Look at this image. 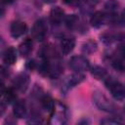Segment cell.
I'll return each mask as SVG.
<instances>
[{
  "mask_svg": "<svg viewBox=\"0 0 125 125\" xmlns=\"http://www.w3.org/2000/svg\"><path fill=\"white\" fill-rule=\"evenodd\" d=\"M113 68L119 72H124L125 71V61L123 58H119V57H116L112 62H111Z\"/></svg>",
  "mask_w": 125,
  "mask_h": 125,
  "instance_id": "cell-16",
  "label": "cell"
},
{
  "mask_svg": "<svg viewBox=\"0 0 125 125\" xmlns=\"http://www.w3.org/2000/svg\"><path fill=\"white\" fill-rule=\"evenodd\" d=\"M123 121L119 120V119H115V118H105V119H103L101 121V124H122Z\"/></svg>",
  "mask_w": 125,
  "mask_h": 125,
  "instance_id": "cell-21",
  "label": "cell"
},
{
  "mask_svg": "<svg viewBox=\"0 0 125 125\" xmlns=\"http://www.w3.org/2000/svg\"><path fill=\"white\" fill-rule=\"evenodd\" d=\"M63 11L60 7H55L50 12V20L54 24H59L62 21Z\"/></svg>",
  "mask_w": 125,
  "mask_h": 125,
  "instance_id": "cell-12",
  "label": "cell"
},
{
  "mask_svg": "<svg viewBox=\"0 0 125 125\" xmlns=\"http://www.w3.org/2000/svg\"><path fill=\"white\" fill-rule=\"evenodd\" d=\"M27 30V26L25 24V22L21 21H15L11 23V27H10V32L12 37L14 38H19L21 36H22Z\"/></svg>",
  "mask_w": 125,
  "mask_h": 125,
  "instance_id": "cell-5",
  "label": "cell"
},
{
  "mask_svg": "<svg viewBox=\"0 0 125 125\" xmlns=\"http://www.w3.org/2000/svg\"><path fill=\"white\" fill-rule=\"evenodd\" d=\"M104 20H105L104 14L101 11H97L92 15V17L90 19V23L92 26L98 28V27L103 25V23L104 22Z\"/></svg>",
  "mask_w": 125,
  "mask_h": 125,
  "instance_id": "cell-10",
  "label": "cell"
},
{
  "mask_svg": "<svg viewBox=\"0 0 125 125\" xmlns=\"http://www.w3.org/2000/svg\"><path fill=\"white\" fill-rule=\"evenodd\" d=\"M32 48H33V43L32 40L29 38H26L25 40H23L20 46H19V52L22 57H27L31 52H32Z\"/></svg>",
  "mask_w": 125,
  "mask_h": 125,
  "instance_id": "cell-8",
  "label": "cell"
},
{
  "mask_svg": "<svg viewBox=\"0 0 125 125\" xmlns=\"http://www.w3.org/2000/svg\"><path fill=\"white\" fill-rule=\"evenodd\" d=\"M3 61L6 64H14L17 61V53L16 50L13 47H9L5 50L4 54H3Z\"/></svg>",
  "mask_w": 125,
  "mask_h": 125,
  "instance_id": "cell-9",
  "label": "cell"
},
{
  "mask_svg": "<svg viewBox=\"0 0 125 125\" xmlns=\"http://www.w3.org/2000/svg\"><path fill=\"white\" fill-rule=\"evenodd\" d=\"M41 104L42 107L48 112H53L55 110V102L50 96H44L41 99Z\"/></svg>",
  "mask_w": 125,
  "mask_h": 125,
  "instance_id": "cell-15",
  "label": "cell"
},
{
  "mask_svg": "<svg viewBox=\"0 0 125 125\" xmlns=\"http://www.w3.org/2000/svg\"><path fill=\"white\" fill-rule=\"evenodd\" d=\"M74 47H75V40L73 38L66 37V38H63L61 42V49L64 55L69 54L74 49Z\"/></svg>",
  "mask_w": 125,
  "mask_h": 125,
  "instance_id": "cell-11",
  "label": "cell"
},
{
  "mask_svg": "<svg viewBox=\"0 0 125 125\" xmlns=\"http://www.w3.org/2000/svg\"><path fill=\"white\" fill-rule=\"evenodd\" d=\"M69 66L76 72L90 70V62L83 56H73L69 61Z\"/></svg>",
  "mask_w": 125,
  "mask_h": 125,
  "instance_id": "cell-3",
  "label": "cell"
},
{
  "mask_svg": "<svg viewBox=\"0 0 125 125\" xmlns=\"http://www.w3.org/2000/svg\"><path fill=\"white\" fill-rule=\"evenodd\" d=\"M117 8H118V2L115 0H109L104 5V9L108 13H114L117 10Z\"/></svg>",
  "mask_w": 125,
  "mask_h": 125,
  "instance_id": "cell-19",
  "label": "cell"
},
{
  "mask_svg": "<svg viewBox=\"0 0 125 125\" xmlns=\"http://www.w3.org/2000/svg\"><path fill=\"white\" fill-rule=\"evenodd\" d=\"M90 71H91V74L94 78L100 80V79H104L106 77V70L100 66V65H94L90 68Z\"/></svg>",
  "mask_w": 125,
  "mask_h": 125,
  "instance_id": "cell-14",
  "label": "cell"
},
{
  "mask_svg": "<svg viewBox=\"0 0 125 125\" xmlns=\"http://www.w3.org/2000/svg\"><path fill=\"white\" fill-rule=\"evenodd\" d=\"M13 113L16 117L18 118H23L25 113H26V106H25V103L22 100L17 101L14 104L13 106Z\"/></svg>",
  "mask_w": 125,
  "mask_h": 125,
  "instance_id": "cell-7",
  "label": "cell"
},
{
  "mask_svg": "<svg viewBox=\"0 0 125 125\" xmlns=\"http://www.w3.org/2000/svg\"><path fill=\"white\" fill-rule=\"evenodd\" d=\"M83 80H84V75L80 72H76V73H74L68 77L67 82H66V86L68 88H72V87L76 86L77 84L81 83Z\"/></svg>",
  "mask_w": 125,
  "mask_h": 125,
  "instance_id": "cell-13",
  "label": "cell"
},
{
  "mask_svg": "<svg viewBox=\"0 0 125 125\" xmlns=\"http://www.w3.org/2000/svg\"><path fill=\"white\" fill-rule=\"evenodd\" d=\"M122 20L125 21V10L123 11V13H122Z\"/></svg>",
  "mask_w": 125,
  "mask_h": 125,
  "instance_id": "cell-25",
  "label": "cell"
},
{
  "mask_svg": "<svg viewBox=\"0 0 125 125\" xmlns=\"http://www.w3.org/2000/svg\"><path fill=\"white\" fill-rule=\"evenodd\" d=\"M14 84H15V87L19 91L24 92L27 89L28 84H29V76L25 73H21L15 78Z\"/></svg>",
  "mask_w": 125,
  "mask_h": 125,
  "instance_id": "cell-6",
  "label": "cell"
},
{
  "mask_svg": "<svg viewBox=\"0 0 125 125\" xmlns=\"http://www.w3.org/2000/svg\"><path fill=\"white\" fill-rule=\"evenodd\" d=\"M62 2L69 6H77L80 3V0H62Z\"/></svg>",
  "mask_w": 125,
  "mask_h": 125,
  "instance_id": "cell-22",
  "label": "cell"
},
{
  "mask_svg": "<svg viewBox=\"0 0 125 125\" xmlns=\"http://www.w3.org/2000/svg\"><path fill=\"white\" fill-rule=\"evenodd\" d=\"M3 97H4V100L6 101V103L10 104L12 103L15 99H16V94H15V91L13 88H8L6 89L4 92H3Z\"/></svg>",
  "mask_w": 125,
  "mask_h": 125,
  "instance_id": "cell-18",
  "label": "cell"
},
{
  "mask_svg": "<svg viewBox=\"0 0 125 125\" xmlns=\"http://www.w3.org/2000/svg\"><path fill=\"white\" fill-rule=\"evenodd\" d=\"M105 85L114 99L123 100L125 98V87L119 81L113 79L112 77H107L105 80Z\"/></svg>",
  "mask_w": 125,
  "mask_h": 125,
  "instance_id": "cell-1",
  "label": "cell"
},
{
  "mask_svg": "<svg viewBox=\"0 0 125 125\" xmlns=\"http://www.w3.org/2000/svg\"><path fill=\"white\" fill-rule=\"evenodd\" d=\"M83 52L86 54H92L94 52H96L97 50V44L95 41L93 40H89L86 43L83 44V48H82Z\"/></svg>",
  "mask_w": 125,
  "mask_h": 125,
  "instance_id": "cell-17",
  "label": "cell"
},
{
  "mask_svg": "<svg viewBox=\"0 0 125 125\" xmlns=\"http://www.w3.org/2000/svg\"><path fill=\"white\" fill-rule=\"evenodd\" d=\"M46 33H47V24H46L45 20L43 19L37 20L34 22L32 29H31V34L33 38L38 41H42L45 38Z\"/></svg>",
  "mask_w": 125,
  "mask_h": 125,
  "instance_id": "cell-4",
  "label": "cell"
},
{
  "mask_svg": "<svg viewBox=\"0 0 125 125\" xmlns=\"http://www.w3.org/2000/svg\"><path fill=\"white\" fill-rule=\"evenodd\" d=\"M77 21H78V19L75 15H69L65 18V24L68 27H73L76 24Z\"/></svg>",
  "mask_w": 125,
  "mask_h": 125,
  "instance_id": "cell-20",
  "label": "cell"
},
{
  "mask_svg": "<svg viewBox=\"0 0 125 125\" xmlns=\"http://www.w3.org/2000/svg\"><path fill=\"white\" fill-rule=\"evenodd\" d=\"M93 102L96 104V106L101 110L111 112L114 109L113 104L104 96V93L100 91H96L93 94Z\"/></svg>",
  "mask_w": 125,
  "mask_h": 125,
  "instance_id": "cell-2",
  "label": "cell"
},
{
  "mask_svg": "<svg viewBox=\"0 0 125 125\" xmlns=\"http://www.w3.org/2000/svg\"><path fill=\"white\" fill-rule=\"evenodd\" d=\"M1 2H2V4H6V5H8V4L13 3L14 0H1Z\"/></svg>",
  "mask_w": 125,
  "mask_h": 125,
  "instance_id": "cell-23",
  "label": "cell"
},
{
  "mask_svg": "<svg viewBox=\"0 0 125 125\" xmlns=\"http://www.w3.org/2000/svg\"><path fill=\"white\" fill-rule=\"evenodd\" d=\"M46 3H54V2H56L57 0H44Z\"/></svg>",
  "mask_w": 125,
  "mask_h": 125,
  "instance_id": "cell-24",
  "label": "cell"
}]
</instances>
